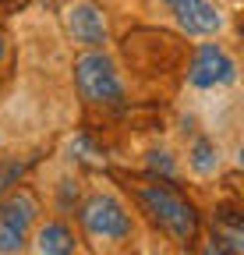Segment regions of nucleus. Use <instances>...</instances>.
Returning <instances> with one entry per match:
<instances>
[{
	"label": "nucleus",
	"mask_w": 244,
	"mask_h": 255,
	"mask_svg": "<svg viewBox=\"0 0 244 255\" xmlns=\"http://www.w3.org/2000/svg\"><path fill=\"white\" fill-rule=\"evenodd\" d=\"M75 227L92 255H142L145 227L124 188L113 181H88L75 209Z\"/></svg>",
	"instance_id": "nucleus-1"
},
{
	"label": "nucleus",
	"mask_w": 244,
	"mask_h": 255,
	"mask_svg": "<svg viewBox=\"0 0 244 255\" xmlns=\"http://www.w3.org/2000/svg\"><path fill=\"white\" fill-rule=\"evenodd\" d=\"M124 195L131 199L135 213L142 220H149L170 245L191 252L198 245L202 223H198V209L191 206V199L177 188V181L166 177H128L124 181Z\"/></svg>",
	"instance_id": "nucleus-2"
},
{
	"label": "nucleus",
	"mask_w": 244,
	"mask_h": 255,
	"mask_svg": "<svg viewBox=\"0 0 244 255\" xmlns=\"http://www.w3.org/2000/svg\"><path fill=\"white\" fill-rule=\"evenodd\" d=\"M75 89L78 100L92 110H117L128 103V82L120 64L106 50H81L75 57Z\"/></svg>",
	"instance_id": "nucleus-3"
},
{
	"label": "nucleus",
	"mask_w": 244,
	"mask_h": 255,
	"mask_svg": "<svg viewBox=\"0 0 244 255\" xmlns=\"http://www.w3.org/2000/svg\"><path fill=\"white\" fill-rule=\"evenodd\" d=\"M177 152V163H180V174H188L195 181H216L227 167V149H223V138L216 131L198 121V117H180V142L173 145Z\"/></svg>",
	"instance_id": "nucleus-4"
},
{
	"label": "nucleus",
	"mask_w": 244,
	"mask_h": 255,
	"mask_svg": "<svg viewBox=\"0 0 244 255\" xmlns=\"http://www.w3.org/2000/svg\"><path fill=\"white\" fill-rule=\"evenodd\" d=\"M39 220H43L39 191L32 184H14L0 199V255H25Z\"/></svg>",
	"instance_id": "nucleus-5"
},
{
	"label": "nucleus",
	"mask_w": 244,
	"mask_h": 255,
	"mask_svg": "<svg viewBox=\"0 0 244 255\" xmlns=\"http://www.w3.org/2000/svg\"><path fill=\"white\" fill-rule=\"evenodd\" d=\"M188 89L195 96L237 92V60L223 43H202L188 60Z\"/></svg>",
	"instance_id": "nucleus-6"
},
{
	"label": "nucleus",
	"mask_w": 244,
	"mask_h": 255,
	"mask_svg": "<svg viewBox=\"0 0 244 255\" xmlns=\"http://www.w3.org/2000/svg\"><path fill=\"white\" fill-rule=\"evenodd\" d=\"M60 25H64L68 39L81 50H106V43H110L106 14L92 0H68L60 7Z\"/></svg>",
	"instance_id": "nucleus-7"
},
{
	"label": "nucleus",
	"mask_w": 244,
	"mask_h": 255,
	"mask_svg": "<svg viewBox=\"0 0 244 255\" xmlns=\"http://www.w3.org/2000/svg\"><path fill=\"white\" fill-rule=\"evenodd\" d=\"M156 7L163 11L166 21H173L184 36H198V39H209V36H220L227 28V18L220 7H212L209 0H156Z\"/></svg>",
	"instance_id": "nucleus-8"
},
{
	"label": "nucleus",
	"mask_w": 244,
	"mask_h": 255,
	"mask_svg": "<svg viewBox=\"0 0 244 255\" xmlns=\"http://www.w3.org/2000/svg\"><path fill=\"white\" fill-rule=\"evenodd\" d=\"M81 252V238L78 227L68 216H43L32 231V241H28L25 255H78Z\"/></svg>",
	"instance_id": "nucleus-9"
},
{
	"label": "nucleus",
	"mask_w": 244,
	"mask_h": 255,
	"mask_svg": "<svg viewBox=\"0 0 244 255\" xmlns=\"http://www.w3.org/2000/svg\"><path fill=\"white\" fill-rule=\"evenodd\" d=\"M25 167H28V159H0V199L21 181Z\"/></svg>",
	"instance_id": "nucleus-10"
},
{
	"label": "nucleus",
	"mask_w": 244,
	"mask_h": 255,
	"mask_svg": "<svg viewBox=\"0 0 244 255\" xmlns=\"http://www.w3.org/2000/svg\"><path fill=\"white\" fill-rule=\"evenodd\" d=\"M198 238H202V234H198ZM198 252H202V255H241V252H234V248H230L223 238H216L212 231L202 238V248H198Z\"/></svg>",
	"instance_id": "nucleus-11"
},
{
	"label": "nucleus",
	"mask_w": 244,
	"mask_h": 255,
	"mask_svg": "<svg viewBox=\"0 0 244 255\" xmlns=\"http://www.w3.org/2000/svg\"><path fill=\"white\" fill-rule=\"evenodd\" d=\"M7 75H11V36L0 28V85L7 82Z\"/></svg>",
	"instance_id": "nucleus-12"
}]
</instances>
